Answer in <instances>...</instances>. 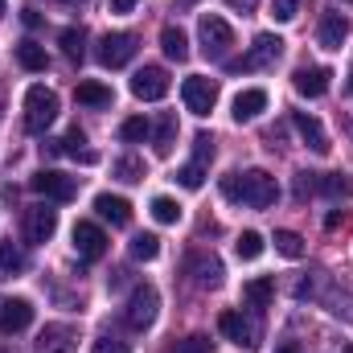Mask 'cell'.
<instances>
[{
	"label": "cell",
	"mask_w": 353,
	"mask_h": 353,
	"mask_svg": "<svg viewBox=\"0 0 353 353\" xmlns=\"http://www.w3.org/2000/svg\"><path fill=\"white\" fill-rule=\"evenodd\" d=\"M222 197L226 201H243L251 210H267L279 197V185L267 169H247V173H226L222 176Z\"/></svg>",
	"instance_id": "cell-1"
},
{
	"label": "cell",
	"mask_w": 353,
	"mask_h": 353,
	"mask_svg": "<svg viewBox=\"0 0 353 353\" xmlns=\"http://www.w3.org/2000/svg\"><path fill=\"white\" fill-rule=\"evenodd\" d=\"M58 119V94L50 87H29L25 90V132L46 136V128Z\"/></svg>",
	"instance_id": "cell-2"
},
{
	"label": "cell",
	"mask_w": 353,
	"mask_h": 353,
	"mask_svg": "<svg viewBox=\"0 0 353 353\" xmlns=\"http://www.w3.org/2000/svg\"><path fill=\"white\" fill-rule=\"evenodd\" d=\"M157 312H161V292H157L152 283H136L132 296H128V308H123L128 325H132L136 333H144V329L157 325Z\"/></svg>",
	"instance_id": "cell-3"
},
{
	"label": "cell",
	"mask_w": 353,
	"mask_h": 353,
	"mask_svg": "<svg viewBox=\"0 0 353 353\" xmlns=\"http://www.w3.org/2000/svg\"><path fill=\"white\" fill-rule=\"evenodd\" d=\"M197 33H201V54L210 58V62H222L226 54H230V46H234V29L222 21V17H201L197 21Z\"/></svg>",
	"instance_id": "cell-4"
},
{
	"label": "cell",
	"mask_w": 353,
	"mask_h": 353,
	"mask_svg": "<svg viewBox=\"0 0 353 353\" xmlns=\"http://www.w3.org/2000/svg\"><path fill=\"white\" fill-rule=\"evenodd\" d=\"M136 50H140V37H136V33H103L94 58H99V66L119 70V66H128V62L136 58Z\"/></svg>",
	"instance_id": "cell-5"
},
{
	"label": "cell",
	"mask_w": 353,
	"mask_h": 353,
	"mask_svg": "<svg viewBox=\"0 0 353 353\" xmlns=\"http://www.w3.org/2000/svg\"><path fill=\"white\" fill-rule=\"evenodd\" d=\"M181 99H185V111L210 115V111L218 107V83L205 79V74H189V79L181 83Z\"/></svg>",
	"instance_id": "cell-6"
},
{
	"label": "cell",
	"mask_w": 353,
	"mask_h": 353,
	"mask_svg": "<svg viewBox=\"0 0 353 353\" xmlns=\"http://www.w3.org/2000/svg\"><path fill=\"white\" fill-rule=\"evenodd\" d=\"M29 189L41 193L46 201H74L79 197V181L58 173V169H41L37 176H29Z\"/></svg>",
	"instance_id": "cell-7"
},
{
	"label": "cell",
	"mask_w": 353,
	"mask_h": 353,
	"mask_svg": "<svg viewBox=\"0 0 353 353\" xmlns=\"http://www.w3.org/2000/svg\"><path fill=\"white\" fill-rule=\"evenodd\" d=\"M279 54H283V41H279L275 33H259V37L251 41V54L239 58V62H230V70H234V74H239V70H263V66H275V62H279Z\"/></svg>",
	"instance_id": "cell-8"
},
{
	"label": "cell",
	"mask_w": 353,
	"mask_h": 353,
	"mask_svg": "<svg viewBox=\"0 0 353 353\" xmlns=\"http://www.w3.org/2000/svg\"><path fill=\"white\" fill-rule=\"evenodd\" d=\"M218 329H222V337L234 341L239 350H255V345H259V329H255V321H247V316L234 312V308H226V312L218 316Z\"/></svg>",
	"instance_id": "cell-9"
},
{
	"label": "cell",
	"mask_w": 353,
	"mask_h": 353,
	"mask_svg": "<svg viewBox=\"0 0 353 353\" xmlns=\"http://www.w3.org/2000/svg\"><path fill=\"white\" fill-rule=\"evenodd\" d=\"M132 94L144 99V103L165 99V94H169V70H165V66H144V70H136V79H132Z\"/></svg>",
	"instance_id": "cell-10"
},
{
	"label": "cell",
	"mask_w": 353,
	"mask_h": 353,
	"mask_svg": "<svg viewBox=\"0 0 353 353\" xmlns=\"http://www.w3.org/2000/svg\"><path fill=\"white\" fill-rule=\"evenodd\" d=\"M54 230H58V210H50V205L25 210V243H50Z\"/></svg>",
	"instance_id": "cell-11"
},
{
	"label": "cell",
	"mask_w": 353,
	"mask_h": 353,
	"mask_svg": "<svg viewBox=\"0 0 353 353\" xmlns=\"http://www.w3.org/2000/svg\"><path fill=\"white\" fill-rule=\"evenodd\" d=\"M329 79H333L329 66H296L292 87H296V94H304V99H321L329 90Z\"/></svg>",
	"instance_id": "cell-12"
},
{
	"label": "cell",
	"mask_w": 353,
	"mask_h": 353,
	"mask_svg": "<svg viewBox=\"0 0 353 353\" xmlns=\"http://www.w3.org/2000/svg\"><path fill=\"white\" fill-rule=\"evenodd\" d=\"M74 251L79 259H103L107 255V234L94 222H74Z\"/></svg>",
	"instance_id": "cell-13"
},
{
	"label": "cell",
	"mask_w": 353,
	"mask_h": 353,
	"mask_svg": "<svg viewBox=\"0 0 353 353\" xmlns=\"http://www.w3.org/2000/svg\"><path fill=\"white\" fill-rule=\"evenodd\" d=\"M29 325H33V304H29V300L17 296V300H4V304H0V333H4V337L25 333Z\"/></svg>",
	"instance_id": "cell-14"
},
{
	"label": "cell",
	"mask_w": 353,
	"mask_h": 353,
	"mask_svg": "<svg viewBox=\"0 0 353 353\" xmlns=\"http://www.w3.org/2000/svg\"><path fill=\"white\" fill-rule=\"evenodd\" d=\"M79 350V333L70 325H46L37 337V353H74Z\"/></svg>",
	"instance_id": "cell-15"
},
{
	"label": "cell",
	"mask_w": 353,
	"mask_h": 353,
	"mask_svg": "<svg viewBox=\"0 0 353 353\" xmlns=\"http://www.w3.org/2000/svg\"><path fill=\"white\" fill-rule=\"evenodd\" d=\"M292 123H296L300 140H304V144H308V148H312L316 157H325V152L333 148V144H329V136H325V128H321V123H316V119H312L308 111H292Z\"/></svg>",
	"instance_id": "cell-16"
},
{
	"label": "cell",
	"mask_w": 353,
	"mask_h": 353,
	"mask_svg": "<svg viewBox=\"0 0 353 353\" xmlns=\"http://www.w3.org/2000/svg\"><path fill=\"white\" fill-rule=\"evenodd\" d=\"M267 111V90L263 87H251V90H239L234 94V123H251V119H259Z\"/></svg>",
	"instance_id": "cell-17"
},
{
	"label": "cell",
	"mask_w": 353,
	"mask_h": 353,
	"mask_svg": "<svg viewBox=\"0 0 353 353\" xmlns=\"http://www.w3.org/2000/svg\"><path fill=\"white\" fill-rule=\"evenodd\" d=\"M94 210H99V218L111 222V226H128V222H132V201L119 197V193H99V197H94Z\"/></svg>",
	"instance_id": "cell-18"
},
{
	"label": "cell",
	"mask_w": 353,
	"mask_h": 353,
	"mask_svg": "<svg viewBox=\"0 0 353 353\" xmlns=\"http://www.w3.org/2000/svg\"><path fill=\"white\" fill-rule=\"evenodd\" d=\"M345 37H350V21H345L341 12H325V17H321V29H316L321 50H341Z\"/></svg>",
	"instance_id": "cell-19"
},
{
	"label": "cell",
	"mask_w": 353,
	"mask_h": 353,
	"mask_svg": "<svg viewBox=\"0 0 353 353\" xmlns=\"http://www.w3.org/2000/svg\"><path fill=\"white\" fill-rule=\"evenodd\" d=\"M271 296H275V279H267V275L243 283V304H251V308H267Z\"/></svg>",
	"instance_id": "cell-20"
},
{
	"label": "cell",
	"mask_w": 353,
	"mask_h": 353,
	"mask_svg": "<svg viewBox=\"0 0 353 353\" xmlns=\"http://www.w3.org/2000/svg\"><path fill=\"white\" fill-rule=\"evenodd\" d=\"M17 62H21V70H29V74H41V70L50 66L46 46H37V41H21V46H17Z\"/></svg>",
	"instance_id": "cell-21"
},
{
	"label": "cell",
	"mask_w": 353,
	"mask_h": 353,
	"mask_svg": "<svg viewBox=\"0 0 353 353\" xmlns=\"http://www.w3.org/2000/svg\"><path fill=\"white\" fill-rule=\"evenodd\" d=\"M25 271V251H21V243H0V279H17Z\"/></svg>",
	"instance_id": "cell-22"
},
{
	"label": "cell",
	"mask_w": 353,
	"mask_h": 353,
	"mask_svg": "<svg viewBox=\"0 0 353 353\" xmlns=\"http://www.w3.org/2000/svg\"><path fill=\"white\" fill-rule=\"evenodd\" d=\"M189 271H193L197 288H218V283H222V263H218L214 255H210V259H205V255H201V259H193Z\"/></svg>",
	"instance_id": "cell-23"
},
{
	"label": "cell",
	"mask_w": 353,
	"mask_h": 353,
	"mask_svg": "<svg viewBox=\"0 0 353 353\" xmlns=\"http://www.w3.org/2000/svg\"><path fill=\"white\" fill-rule=\"evenodd\" d=\"M176 144V115H161V123H157V132H152V148H157V157H169Z\"/></svg>",
	"instance_id": "cell-24"
},
{
	"label": "cell",
	"mask_w": 353,
	"mask_h": 353,
	"mask_svg": "<svg viewBox=\"0 0 353 353\" xmlns=\"http://www.w3.org/2000/svg\"><path fill=\"white\" fill-rule=\"evenodd\" d=\"M74 99H79L83 107H111V103H115L111 87H103V83H79Z\"/></svg>",
	"instance_id": "cell-25"
},
{
	"label": "cell",
	"mask_w": 353,
	"mask_h": 353,
	"mask_svg": "<svg viewBox=\"0 0 353 353\" xmlns=\"http://www.w3.org/2000/svg\"><path fill=\"white\" fill-rule=\"evenodd\" d=\"M161 46H165V54H169L173 62H185V58H189V37H185L176 25H165V29H161Z\"/></svg>",
	"instance_id": "cell-26"
},
{
	"label": "cell",
	"mask_w": 353,
	"mask_h": 353,
	"mask_svg": "<svg viewBox=\"0 0 353 353\" xmlns=\"http://www.w3.org/2000/svg\"><path fill=\"white\" fill-rule=\"evenodd\" d=\"M62 152H70V157H79L83 165H94V152L87 148V132L74 123L70 132H66V140H62Z\"/></svg>",
	"instance_id": "cell-27"
},
{
	"label": "cell",
	"mask_w": 353,
	"mask_h": 353,
	"mask_svg": "<svg viewBox=\"0 0 353 353\" xmlns=\"http://www.w3.org/2000/svg\"><path fill=\"white\" fill-rule=\"evenodd\" d=\"M350 176L345 173H321L316 176V193H325V197H350Z\"/></svg>",
	"instance_id": "cell-28"
},
{
	"label": "cell",
	"mask_w": 353,
	"mask_h": 353,
	"mask_svg": "<svg viewBox=\"0 0 353 353\" xmlns=\"http://www.w3.org/2000/svg\"><path fill=\"white\" fill-rule=\"evenodd\" d=\"M58 41H62V50H66V58H70V62H83V54H87V50H83V41H87L83 25H70V29H62V37H58Z\"/></svg>",
	"instance_id": "cell-29"
},
{
	"label": "cell",
	"mask_w": 353,
	"mask_h": 353,
	"mask_svg": "<svg viewBox=\"0 0 353 353\" xmlns=\"http://www.w3.org/2000/svg\"><path fill=\"white\" fill-rule=\"evenodd\" d=\"M148 132H152V123L144 115H132V119L119 123V140L123 144H140V140H148Z\"/></svg>",
	"instance_id": "cell-30"
},
{
	"label": "cell",
	"mask_w": 353,
	"mask_h": 353,
	"mask_svg": "<svg viewBox=\"0 0 353 353\" xmlns=\"http://www.w3.org/2000/svg\"><path fill=\"white\" fill-rule=\"evenodd\" d=\"M234 251H239V259L255 263V259L263 255V234H259V230H243V234H239V243H234Z\"/></svg>",
	"instance_id": "cell-31"
},
{
	"label": "cell",
	"mask_w": 353,
	"mask_h": 353,
	"mask_svg": "<svg viewBox=\"0 0 353 353\" xmlns=\"http://www.w3.org/2000/svg\"><path fill=\"white\" fill-rule=\"evenodd\" d=\"M275 251H279L283 259H300V255H304V239H300L296 230H275Z\"/></svg>",
	"instance_id": "cell-32"
},
{
	"label": "cell",
	"mask_w": 353,
	"mask_h": 353,
	"mask_svg": "<svg viewBox=\"0 0 353 353\" xmlns=\"http://www.w3.org/2000/svg\"><path fill=\"white\" fill-rule=\"evenodd\" d=\"M157 255H161V239H157V234H136V239H132V259L152 263Z\"/></svg>",
	"instance_id": "cell-33"
},
{
	"label": "cell",
	"mask_w": 353,
	"mask_h": 353,
	"mask_svg": "<svg viewBox=\"0 0 353 353\" xmlns=\"http://www.w3.org/2000/svg\"><path fill=\"white\" fill-rule=\"evenodd\" d=\"M152 218L161 226H173V222H181V205H176L173 197H152Z\"/></svg>",
	"instance_id": "cell-34"
},
{
	"label": "cell",
	"mask_w": 353,
	"mask_h": 353,
	"mask_svg": "<svg viewBox=\"0 0 353 353\" xmlns=\"http://www.w3.org/2000/svg\"><path fill=\"white\" fill-rule=\"evenodd\" d=\"M115 176L128 181V185H132V181H144V161H140V157H119V161H115Z\"/></svg>",
	"instance_id": "cell-35"
},
{
	"label": "cell",
	"mask_w": 353,
	"mask_h": 353,
	"mask_svg": "<svg viewBox=\"0 0 353 353\" xmlns=\"http://www.w3.org/2000/svg\"><path fill=\"white\" fill-rule=\"evenodd\" d=\"M176 181L185 185V189H201L205 185V165H197V161H189L181 173H176Z\"/></svg>",
	"instance_id": "cell-36"
},
{
	"label": "cell",
	"mask_w": 353,
	"mask_h": 353,
	"mask_svg": "<svg viewBox=\"0 0 353 353\" xmlns=\"http://www.w3.org/2000/svg\"><path fill=\"white\" fill-rule=\"evenodd\" d=\"M193 161H197V165H210V161H214V136H205V132L193 136Z\"/></svg>",
	"instance_id": "cell-37"
},
{
	"label": "cell",
	"mask_w": 353,
	"mask_h": 353,
	"mask_svg": "<svg viewBox=\"0 0 353 353\" xmlns=\"http://www.w3.org/2000/svg\"><path fill=\"white\" fill-rule=\"evenodd\" d=\"M296 12H300V0H271V17H275L279 25L296 21Z\"/></svg>",
	"instance_id": "cell-38"
},
{
	"label": "cell",
	"mask_w": 353,
	"mask_h": 353,
	"mask_svg": "<svg viewBox=\"0 0 353 353\" xmlns=\"http://www.w3.org/2000/svg\"><path fill=\"white\" fill-rule=\"evenodd\" d=\"M169 353H210V337H201V333H193V337H185V341H176Z\"/></svg>",
	"instance_id": "cell-39"
},
{
	"label": "cell",
	"mask_w": 353,
	"mask_h": 353,
	"mask_svg": "<svg viewBox=\"0 0 353 353\" xmlns=\"http://www.w3.org/2000/svg\"><path fill=\"white\" fill-rule=\"evenodd\" d=\"M94 353H132L123 341H115V337H99L94 341Z\"/></svg>",
	"instance_id": "cell-40"
},
{
	"label": "cell",
	"mask_w": 353,
	"mask_h": 353,
	"mask_svg": "<svg viewBox=\"0 0 353 353\" xmlns=\"http://www.w3.org/2000/svg\"><path fill=\"white\" fill-rule=\"evenodd\" d=\"M341 222H345V214H341V210H333V214H329V218H325V226H329V230H337V226H341Z\"/></svg>",
	"instance_id": "cell-41"
},
{
	"label": "cell",
	"mask_w": 353,
	"mask_h": 353,
	"mask_svg": "<svg viewBox=\"0 0 353 353\" xmlns=\"http://www.w3.org/2000/svg\"><path fill=\"white\" fill-rule=\"evenodd\" d=\"M226 4H230V8H243V12H255L259 0H226Z\"/></svg>",
	"instance_id": "cell-42"
},
{
	"label": "cell",
	"mask_w": 353,
	"mask_h": 353,
	"mask_svg": "<svg viewBox=\"0 0 353 353\" xmlns=\"http://www.w3.org/2000/svg\"><path fill=\"white\" fill-rule=\"evenodd\" d=\"M136 4H140V0H111V8H115V12H132Z\"/></svg>",
	"instance_id": "cell-43"
},
{
	"label": "cell",
	"mask_w": 353,
	"mask_h": 353,
	"mask_svg": "<svg viewBox=\"0 0 353 353\" xmlns=\"http://www.w3.org/2000/svg\"><path fill=\"white\" fill-rule=\"evenodd\" d=\"M25 25H29V29H37V25H41V12H33V8H25Z\"/></svg>",
	"instance_id": "cell-44"
},
{
	"label": "cell",
	"mask_w": 353,
	"mask_h": 353,
	"mask_svg": "<svg viewBox=\"0 0 353 353\" xmlns=\"http://www.w3.org/2000/svg\"><path fill=\"white\" fill-rule=\"evenodd\" d=\"M275 353H300V345H296V341H283V345H279Z\"/></svg>",
	"instance_id": "cell-45"
},
{
	"label": "cell",
	"mask_w": 353,
	"mask_h": 353,
	"mask_svg": "<svg viewBox=\"0 0 353 353\" xmlns=\"http://www.w3.org/2000/svg\"><path fill=\"white\" fill-rule=\"evenodd\" d=\"M4 8H8V0H0V17H4Z\"/></svg>",
	"instance_id": "cell-46"
},
{
	"label": "cell",
	"mask_w": 353,
	"mask_h": 353,
	"mask_svg": "<svg viewBox=\"0 0 353 353\" xmlns=\"http://www.w3.org/2000/svg\"><path fill=\"white\" fill-rule=\"evenodd\" d=\"M350 90H353V66H350Z\"/></svg>",
	"instance_id": "cell-47"
},
{
	"label": "cell",
	"mask_w": 353,
	"mask_h": 353,
	"mask_svg": "<svg viewBox=\"0 0 353 353\" xmlns=\"http://www.w3.org/2000/svg\"><path fill=\"white\" fill-rule=\"evenodd\" d=\"M341 353H353V345H345V350H341Z\"/></svg>",
	"instance_id": "cell-48"
},
{
	"label": "cell",
	"mask_w": 353,
	"mask_h": 353,
	"mask_svg": "<svg viewBox=\"0 0 353 353\" xmlns=\"http://www.w3.org/2000/svg\"><path fill=\"white\" fill-rule=\"evenodd\" d=\"M0 111H4V94H0Z\"/></svg>",
	"instance_id": "cell-49"
},
{
	"label": "cell",
	"mask_w": 353,
	"mask_h": 353,
	"mask_svg": "<svg viewBox=\"0 0 353 353\" xmlns=\"http://www.w3.org/2000/svg\"><path fill=\"white\" fill-rule=\"evenodd\" d=\"M0 353H4V350H0Z\"/></svg>",
	"instance_id": "cell-50"
}]
</instances>
